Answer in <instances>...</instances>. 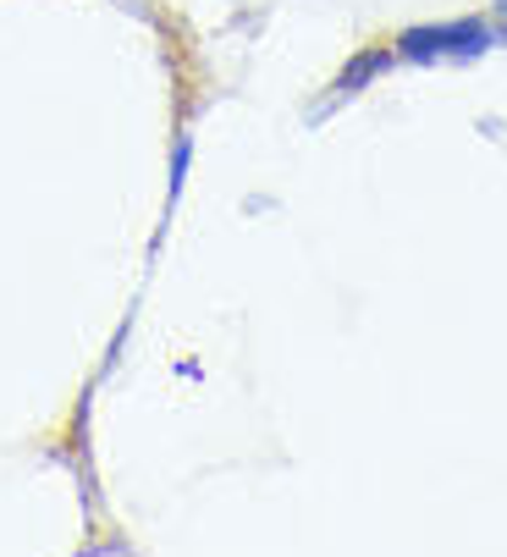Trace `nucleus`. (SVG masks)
<instances>
[{
	"label": "nucleus",
	"mask_w": 507,
	"mask_h": 557,
	"mask_svg": "<svg viewBox=\"0 0 507 557\" xmlns=\"http://www.w3.org/2000/svg\"><path fill=\"white\" fill-rule=\"evenodd\" d=\"M491 45H496V28L485 17H453V23H419V28H408L392 50L403 61L431 66V61H480Z\"/></svg>",
	"instance_id": "f257e3e1"
},
{
	"label": "nucleus",
	"mask_w": 507,
	"mask_h": 557,
	"mask_svg": "<svg viewBox=\"0 0 507 557\" xmlns=\"http://www.w3.org/2000/svg\"><path fill=\"white\" fill-rule=\"evenodd\" d=\"M392 61H397V50H386V45H381V50H359V55H354V61H348L343 72H336V84H331L325 106L314 111V122H320V116H331V111L343 106V100L364 95V84H375V77H381V72L392 66Z\"/></svg>",
	"instance_id": "f03ea898"
},
{
	"label": "nucleus",
	"mask_w": 507,
	"mask_h": 557,
	"mask_svg": "<svg viewBox=\"0 0 507 557\" xmlns=\"http://www.w3.org/2000/svg\"><path fill=\"white\" fill-rule=\"evenodd\" d=\"M188 161H194V138H183L177 144V154H172V194H165V199H183V183H188Z\"/></svg>",
	"instance_id": "7ed1b4c3"
}]
</instances>
